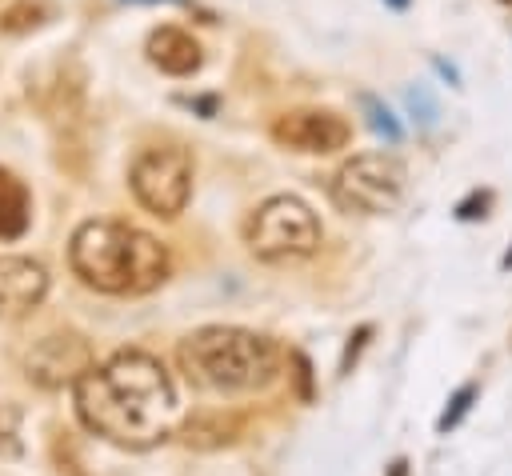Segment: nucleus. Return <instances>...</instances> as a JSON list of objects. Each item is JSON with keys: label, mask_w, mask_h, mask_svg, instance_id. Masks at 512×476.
Here are the masks:
<instances>
[{"label": "nucleus", "mask_w": 512, "mask_h": 476, "mask_svg": "<svg viewBox=\"0 0 512 476\" xmlns=\"http://www.w3.org/2000/svg\"><path fill=\"white\" fill-rule=\"evenodd\" d=\"M72 400L80 424L92 436L128 452L156 448L180 424L176 384L168 368L144 348H124L104 364H92L72 384Z\"/></svg>", "instance_id": "nucleus-1"}, {"label": "nucleus", "mask_w": 512, "mask_h": 476, "mask_svg": "<svg viewBox=\"0 0 512 476\" xmlns=\"http://www.w3.org/2000/svg\"><path fill=\"white\" fill-rule=\"evenodd\" d=\"M72 272L108 296H140L168 280V248L124 220H84L68 244Z\"/></svg>", "instance_id": "nucleus-2"}, {"label": "nucleus", "mask_w": 512, "mask_h": 476, "mask_svg": "<svg viewBox=\"0 0 512 476\" xmlns=\"http://www.w3.org/2000/svg\"><path fill=\"white\" fill-rule=\"evenodd\" d=\"M176 356L184 376L208 392H256L268 388L280 372V348L252 328L232 324H208L188 332Z\"/></svg>", "instance_id": "nucleus-3"}, {"label": "nucleus", "mask_w": 512, "mask_h": 476, "mask_svg": "<svg viewBox=\"0 0 512 476\" xmlns=\"http://www.w3.org/2000/svg\"><path fill=\"white\" fill-rule=\"evenodd\" d=\"M320 220L316 212L300 200V196H272L264 200L244 228V240L252 248V256L268 260V264H284V260H300L312 256L320 248Z\"/></svg>", "instance_id": "nucleus-4"}, {"label": "nucleus", "mask_w": 512, "mask_h": 476, "mask_svg": "<svg viewBox=\"0 0 512 476\" xmlns=\"http://www.w3.org/2000/svg\"><path fill=\"white\" fill-rule=\"evenodd\" d=\"M332 200L340 212L384 216L404 200V164L388 152H360L332 176Z\"/></svg>", "instance_id": "nucleus-5"}, {"label": "nucleus", "mask_w": 512, "mask_h": 476, "mask_svg": "<svg viewBox=\"0 0 512 476\" xmlns=\"http://www.w3.org/2000/svg\"><path fill=\"white\" fill-rule=\"evenodd\" d=\"M192 176H196L192 152L180 148V144H152L128 168L132 196L152 216H164V220H172V216L184 212V204L192 196Z\"/></svg>", "instance_id": "nucleus-6"}, {"label": "nucleus", "mask_w": 512, "mask_h": 476, "mask_svg": "<svg viewBox=\"0 0 512 476\" xmlns=\"http://www.w3.org/2000/svg\"><path fill=\"white\" fill-rule=\"evenodd\" d=\"M272 140L280 148H292V152L332 156V152L348 148L352 124L332 108H292V112H280L272 120Z\"/></svg>", "instance_id": "nucleus-7"}, {"label": "nucleus", "mask_w": 512, "mask_h": 476, "mask_svg": "<svg viewBox=\"0 0 512 476\" xmlns=\"http://www.w3.org/2000/svg\"><path fill=\"white\" fill-rule=\"evenodd\" d=\"M92 364V344L80 332H52L28 352L24 372L36 388H72Z\"/></svg>", "instance_id": "nucleus-8"}, {"label": "nucleus", "mask_w": 512, "mask_h": 476, "mask_svg": "<svg viewBox=\"0 0 512 476\" xmlns=\"http://www.w3.org/2000/svg\"><path fill=\"white\" fill-rule=\"evenodd\" d=\"M48 296V272L32 256H0V320L28 316Z\"/></svg>", "instance_id": "nucleus-9"}, {"label": "nucleus", "mask_w": 512, "mask_h": 476, "mask_svg": "<svg viewBox=\"0 0 512 476\" xmlns=\"http://www.w3.org/2000/svg\"><path fill=\"white\" fill-rule=\"evenodd\" d=\"M144 52H148V60H152L164 76H192V72H200V64H204V52H200L196 36L184 32V28H176V24L152 28Z\"/></svg>", "instance_id": "nucleus-10"}, {"label": "nucleus", "mask_w": 512, "mask_h": 476, "mask_svg": "<svg viewBox=\"0 0 512 476\" xmlns=\"http://www.w3.org/2000/svg\"><path fill=\"white\" fill-rule=\"evenodd\" d=\"M32 220V196L24 180H16L8 168H0V240H20Z\"/></svg>", "instance_id": "nucleus-11"}, {"label": "nucleus", "mask_w": 512, "mask_h": 476, "mask_svg": "<svg viewBox=\"0 0 512 476\" xmlns=\"http://www.w3.org/2000/svg\"><path fill=\"white\" fill-rule=\"evenodd\" d=\"M48 16H52V4H48V0H12V4L0 12V32H4V36H20V32L40 28Z\"/></svg>", "instance_id": "nucleus-12"}, {"label": "nucleus", "mask_w": 512, "mask_h": 476, "mask_svg": "<svg viewBox=\"0 0 512 476\" xmlns=\"http://www.w3.org/2000/svg\"><path fill=\"white\" fill-rule=\"evenodd\" d=\"M360 108L368 112V124H372V132H380V136H384V140H392V144L400 140V124L392 120V112H388V108H384L376 96H360Z\"/></svg>", "instance_id": "nucleus-13"}, {"label": "nucleus", "mask_w": 512, "mask_h": 476, "mask_svg": "<svg viewBox=\"0 0 512 476\" xmlns=\"http://www.w3.org/2000/svg\"><path fill=\"white\" fill-rule=\"evenodd\" d=\"M472 400H476V384H460L456 388V396L448 400V408H444V416L436 420V428L440 432H448V428H456L464 416H468V408H472Z\"/></svg>", "instance_id": "nucleus-14"}, {"label": "nucleus", "mask_w": 512, "mask_h": 476, "mask_svg": "<svg viewBox=\"0 0 512 476\" xmlns=\"http://www.w3.org/2000/svg\"><path fill=\"white\" fill-rule=\"evenodd\" d=\"M20 444H16V412L8 408V404H0V452H16Z\"/></svg>", "instance_id": "nucleus-15"}, {"label": "nucleus", "mask_w": 512, "mask_h": 476, "mask_svg": "<svg viewBox=\"0 0 512 476\" xmlns=\"http://www.w3.org/2000/svg\"><path fill=\"white\" fill-rule=\"evenodd\" d=\"M408 108H412V112H420V120H424V124H432V120H436V104H432L428 88H420V84H416V88H408Z\"/></svg>", "instance_id": "nucleus-16"}, {"label": "nucleus", "mask_w": 512, "mask_h": 476, "mask_svg": "<svg viewBox=\"0 0 512 476\" xmlns=\"http://www.w3.org/2000/svg\"><path fill=\"white\" fill-rule=\"evenodd\" d=\"M288 364H292V376H296V384H300V400H308V396H312V388H308V380H312L308 360H304L300 352H292V356H288Z\"/></svg>", "instance_id": "nucleus-17"}, {"label": "nucleus", "mask_w": 512, "mask_h": 476, "mask_svg": "<svg viewBox=\"0 0 512 476\" xmlns=\"http://www.w3.org/2000/svg\"><path fill=\"white\" fill-rule=\"evenodd\" d=\"M488 200H492L488 192H476V196H468V200L456 208V216H460V220H476V216H488V212H484V208H488Z\"/></svg>", "instance_id": "nucleus-18"}, {"label": "nucleus", "mask_w": 512, "mask_h": 476, "mask_svg": "<svg viewBox=\"0 0 512 476\" xmlns=\"http://www.w3.org/2000/svg\"><path fill=\"white\" fill-rule=\"evenodd\" d=\"M388 4H392V8H408L412 0H388Z\"/></svg>", "instance_id": "nucleus-19"}, {"label": "nucleus", "mask_w": 512, "mask_h": 476, "mask_svg": "<svg viewBox=\"0 0 512 476\" xmlns=\"http://www.w3.org/2000/svg\"><path fill=\"white\" fill-rule=\"evenodd\" d=\"M500 264H504V268H512V252H508V256H504V260H500Z\"/></svg>", "instance_id": "nucleus-20"}, {"label": "nucleus", "mask_w": 512, "mask_h": 476, "mask_svg": "<svg viewBox=\"0 0 512 476\" xmlns=\"http://www.w3.org/2000/svg\"><path fill=\"white\" fill-rule=\"evenodd\" d=\"M144 4H156V0H144Z\"/></svg>", "instance_id": "nucleus-21"}]
</instances>
